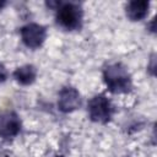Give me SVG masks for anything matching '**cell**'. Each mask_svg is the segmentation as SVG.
Wrapping results in <instances>:
<instances>
[{"mask_svg": "<svg viewBox=\"0 0 157 157\" xmlns=\"http://www.w3.org/2000/svg\"><path fill=\"white\" fill-rule=\"evenodd\" d=\"M103 78L108 90L113 93H126L131 88L130 74L121 63L108 65L103 71Z\"/></svg>", "mask_w": 157, "mask_h": 157, "instance_id": "obj_1", "label": "cell"}, {"mask_svg": "<svg viewBox=\"0 0 157 157\" xmlns=\"http://www.w3.org/2000/svg\"><path fill=\"white\" fill-rule=\"evenodd\" d=\"M4 5H5V2H4V1H0V9H2Z\"/></svg>", "mask_w": 157, "mask_h": 157, "instance_id": "obj_10", "label": "cell"}, {"mask_svg": "<svg viewBox=\"0 0 157 157\" xmlns=\"http://www.w3.org/2000/svg\"><path fill=\"white\" fill-rule=\"evenodd\" d=\"M148 7H150V4L147 1H144V0L131 1L126 5V16L131 21H140L146 17L148 12Z\"/></svg>", "mask_w": 157, "mask_h": 157, "instance_id": "obj_7", "label": "cell"}, {"mask_svg": "<svg viewBox=\"0 0 157 157\" xmlns=\"http://www.w3.org/2000/svg\"><path fill=\"white\" fill-rule=\"evenodd\" d=\"M87 110L91 120L97 123H107L112 117V105L108 98L103 94H98L92 97L88 101Z\"/></svg>", "mask_w": 157, "mask_h": 157, "instance_id": "obj_3", "label": "cell"}, {"mask_svg": "<svg viewBox=\"0 0 157 157\" xmlns=\"http://www.w3.org/2000/svg\"><path fill=\"white\" fill-rule=\"evenodd\" d=\"M21 130L20 117L15 112H4L0 114V136L9 139L16 136Z\"/></svg>", "mask_w": 157, "mask_h": 157, "instance_id": "obj_5", "label": "cell"}, {"mask_svg": "<svg viewBox=\"0 0 157 157\" xmlns=\"http://www.w3.org/2000/svg\"><path fill=\"white\" fill-rule=\"evenodd\" d=\"M6 77H7V71H6L5 66L0 63V83L4 82V81L6 80Z\"/></svg>", "mask_w": 157, "mask_h": 157, "instance_id": "obj_9", "label": "cell"}, {"mask_svg": "<svg viewBox=\"0 0 157 157\" xmlns=\"http://www.w3.org/2000/svg\"><path fill=\"white\" fill-rule=\"evenodd\" d=\"M47 37V31L45 27L38 23H28L21 28V38L22 42L32 49L39 48L44 39Z\"/></svg>", "mask_w": 157, "mask_h": 157, "instance_id": "obj_4", "label": "cell"}, {"mask_svg": "<svg viewBox=\"0 0 157 157\" xmlns=\"http://www.w3.org/2000/svg\"><path fill=\"white\" fill-rule=\"evenodd\" d=\"M81 104L80 93L74 87H64L59 93L58 99V107L61 112L69 113L78 108Z\"/></svg>", "mask_w": 157, "mask_h": 157, "instance_id": "obj_6", "label": "cell"}, {"mask_svg": "<svg viewBox=\"0 0 157 157\" xmlns=\"http://www.w3.org/2000/svg\"><path fill=\"white\" fill-rule=\"evenodd\" d=\"M82 21V10L76 4H63L58 9L56 22L65 29L72 31L81 27Z\"/></svg>", "mask_w": 157, "mask_h": 157, "instance_id": "obj_2", "label": "cell"}, {"mask_svg": "<svg viewBox=\"0 0 157 157\" xmlns=\"http://www.w3.org/2000/svg\"><path fill=\"white\" fill-rule=\"evenodd\" d=\"M36 75H37V71H36V67L33 65L21 66L18 69H16L15 72H13V77L21 85H29V83H32L34 81V78H36Z\"/></svg>", "mask_w": 157, "mask_h": 157, "instance_id": "obj_8", "label": "cell"}]
</instances>
